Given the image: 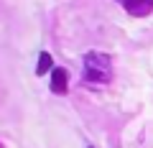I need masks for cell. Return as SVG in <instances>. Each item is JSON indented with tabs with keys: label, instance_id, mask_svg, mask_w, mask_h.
<instances>
[{
	"label": "cell",
	"instance_id": "obj_1",
	"mask_svg": "<svg viewBox=\"0 0 153 148\" xmlns=\"http://www.w3.org/2000/svg\"><path fill=\"white\" fill-rule=\"evenodd\" d=\"M82 77H84V82L97 84V87L107 84L110 79H112V59H110L107 54H102V51H89V54L84 56Z\"/></svg>",
	"mask_w": 153,
	"mask_h": 148
},
{
	"label": "cell",
	"instance_id": "obj_2",
	"mask_svg": "<svg viewBox=\"0 0 153 148\" xmlns=\"http://www.w3.org/2000/svg\"><path fill=\"white\" fill-rule=\"evenodd\" d=\"M49 89L54 94H66L69 92V71H66L64 66H54V69H51Z\"/></svg>",
	"mask_w": 153,
	"mask_h": 148
},
{
	"label": "cell",
	"instance_id": "obj_3",
	"mask_svg": "<svg viewBox=\"0 0 153 148\" xmlns=\"http://www.w3.org/2000/svg\"><path fill=\"white\" fill-rule=\"evenodd\" d=\"M128 16L133 18H146L153 13V0H120Z\"/></svg>",
	"mask_w": 153,
	"mask_h": 148
},
{
	"label": "cell",
	"instance_id": "obj_4",
	"mask_svg": "<svg viewBox=\"0 0 153 148\" xmlns=\"http://www.w3.org/2000/svg\"><path fill=\"white\" fill-rule=\"evenodd\" d=\"M54 69V59H51V54L49 51H44V54L38 56V66H36V74L38 77H44L46 71H51Z\"/></svg>",
	"mask_w": 153,
	"mask_h": 148
},
{
	"label": "cell",
	"instance_id": "obj_5",
	"mask_svg": "<svg viewBox=\"0 0 153 148\" xmlns=\"http://www.w3.org/2000/svg\"><path fill=\"white\" fill-rule=\"evenodd\" d=\"M89 148H92V146H89Z\"/></svg>",
	"mask_w": 153,
	"mask_h": 148
}]
</instances>
